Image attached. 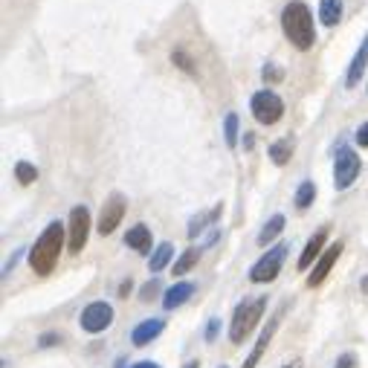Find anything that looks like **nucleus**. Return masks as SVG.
Instances as JSON below:
<instances>
[{
  "label": "nucleus",
  "mask_w": 368,
  "mask_h": 368,
  "mask_svg": "<svg viewBox=\"0 0 368 368\" xmlns=\"http://www.w3.org/2000/svg\"><path fill=\"white\" fill-rule=\"evenodd\" d=\"M281 29H284V38L290 41L296 50H310L316 44L313 12L305 0H290V3L281 9Z\"/></svg>",
  "instance_id": "1"
},
{
  "label": "nucleus",
  "mask_w": 368,
  "mask_h": 368,
  "mask_svg": "<svg viewBox=\"0 0 368 368\" xmlns=\"http://www.w3.org/2000/svg\"><path fill=\"white\" fill-rule=\"evenodd\" d=\"M64 241H67V232H64V227H61L58 220H53L50 227H46L38 235L35 247L29 249V267H32V273L50 276L53 270H55V264H58V259H61Z\"/></svg>",
  "instance_id": "2"
},
{
  "label": "nucleus",
  "mask_w": 368,
  "mask_h": 368,
  "mask_svg": "<svg viewBox=\"0 0 368 368\" xmlns=\"http://www.w3.org/2000/svg\"><path fill=\"white\" fill-rule=\"evenodd\" d=\"M267 310V296H259V299H247L241 305L235 308L232 313V325H229V340L235 345H241L249 333L255 331V325L261 322V316Z\"/></svg>",
  "instance_id": "3"
},
{
  "label": "nucleus",
  "mask_w": 368,
  "mask_h": 368,
  "mask_svg": "<svg viewBox=\"0 0 368 368\" xmlns=\"http://www.w3.org/2000/svg\"><path fill=\"white\" fill-rule=\"evenodd\" d=\"M362 163H360V154L351 148V146H340L337 159H333V186L337 191H345L354 186V180L360 177Z\"/></svg>",
  "instance_id": "4"
},
{
  "label": "nucleus",
  "mask_w": 368,
  "mask_h": 368,
  "mask_svg": "<svg viewBox=\"0 0 368 368\" xmlns=\"http://www.w3.org/2000/svg\"><path fill=\"white\" fill-rule=\"evenodd\" d=\"M249 110H252L255 122H261V125H276V122L284 116V102H281V96L273 93V90H259V93H252Z\"/></svg>",
  "instance_id": "5"
},
{
  "label": "nucleus",
  "mask_w": 368,
  "mask_h": 368,
  "mask_svg": "<svg viewBox=\"0 0 368 368\" xmlns=\"http://www.w3.org/2000/svg\"><path fill=\"white\" fill-rule=\"evenodd\" d=\"M284 259H287V244H276L273 249H267V252L261 255V259L252 264V270H249V281H255V284L273 281V279L281 273Z\"/></svg>",
  "instance_id": "6"
},
{
  "label": "nucleus",
  "mask_w": 368,
  "mask_h": 368,
  "mask_svg": "<svg viewBox=\"0 0 368 368\" xmlns=\"http://www.w3.org/2000/svg\"><path fill=\"white\" fill-rule=\"evenodd\" d=\"M87 235H90V212H87V206H73L70 227H67V249L73 255H78L87 244Z\"/></svg>",
  "instance_id": "7"
},
{
  "label": "nucleus",
  "mask_w": 368,
  "mask_h": 368,
  "mask_svg": "<svg viewBox=\"0 0 368 368\" xmlns=\"http://www.w3.org/2000/svg\"><path fill=\"white\" fill-rule=\"evenodd\" d=\"M82 331L87 333H102L110 328V322H114V308L107 305V301H90V305L82 310Z\"/></svg>",
  "instance_id": "8"
},
{
  "label": "nucleus",
  "mask_w": 368,
  "mask_h": 368,
  "mask_svg": "<svg viewBox=\"0 0 368 368\" xmlns=\"http://www.w3.org/2000/svg\"><path fill=\"white\" fill-rule=\"evenodd\" d=\"M125 212H128V203H125V198L122 195H110L107 200H105V206H102V215H99V229L102 235H110L114 232L119 223H122V218H125Z\"/></svg>",
  "instance_id": "9"
},
{
  "label": "nucleus",
  "mask_w": 368,
  "mask_h": 368,
  "mask_svg": "<svg viewBox=\"0 0 368 368\" xmlns=\"http://www.w3.org/2000/svg\"><path fill=\"white\" fill-rule=\"evenodd\" d=\"M342 241H337V244H331L322 255H319V261L313 264V273L308 276V287H319V284H322L325 279H328V273H331V270H333V264H337V259H340V255H342Z\"/></svg>",
  "instance_id": "10"
},
{
  "label": "nucleus",
  "mask_w": 368,
  "mask_h": 368,
  "mask_svg": "<svg viewBox=\"0 0 368 368\" xmlns=\"http://www.w3.org/2000/svg\"><path fill=\"white\" fill-rule=\"evenodd\" d=\"M279 319H281V313H276L273 319H270V325L261 331V337H259V342H255V348L249 351V357L244 360V365L241 368H255L261 362V357H264V351H267V345L273 342V333H276V328H279Z\"/></svg>",
  "instance_id": "11"
},
{
  "label": "nucleus",
  "mask_w": 368,
  "mask_h": 368,
  "mask_svg": "<svg viewBox=\"0 0 368 368\" xmlns=\"http://www.w3.org/2000/svg\"><path fill=\"white\" fill-rule=\"evenodd\" d=\"M325 241H328V227H322L319 229L310 241H308V247L301 249V255H299V270H310L316 261H319V255H322V247H325Z\"/></svg>",
  "instance_id": "12"
},
{
  "label": "nucleus",
  "mask_w": 368,
  "mask_h": 368,
  "mask_svg": "<svg viewBox=\"0 0 368 368\" xmlns=\"http://www.w3.org/2000/svg\"><path fill=\"white\" fill-rule=\"evenodd\" d=\"M163 331H166V322H163V319H146V322H139V325L131 331V342H134L137 348H142V345L154 342Z\"/></svg>",
  "instance_id": "13"
},
{
  "label": "nucleus",
  "mask_w": 368,
  "mask_h": 368,
  "mask_svg": "<svg viewBox=\"0 0 368 368\" xmlns=\"http://www.w3.org/2000/svg\"><path fill=\"white\" fill-rule=\"evenodd\" d=\"M195 290H198V287L191 284V281H177V284H171L168 290H166V296H163V308H166V310H174V308L186 305V301L195 296Z\"/></svg>",
  "instance_id": "14"
},
{
  "label": "nucleus",
  "mask_w": 368,
  "mask_h": 368,
  "mask_svg": "<svg viewBox=\"0 0 368 368\" xmlns=\"http://www.w3.org/2000/svg\"><path fill=\"white\" fill-rule=\"evenodd\" d=\"M365 64H368V35L362 38L360 50L354 53V58H351V64H348L345 87H357V85H360V76H362V70H365Z\"/></svg>",
  "instance_id": "15"
},
{
  "label": "nucleus",
  "mask_w": 368,
  "mask_h": 368,
  "mask_svg": "<svg viewBox=\"0 0 368 368\" xmlns=\"http://www.w3.org/2000/svg\"><path fill=\"white\" fill-rule=\"evenodd\" d=\"M125 244L131 247V249H137L139 255H148L151 252V229L146 227V223H137V227L128 229Z\"/></svg>",
  "instance_id": "16"
},
{
  "label": "nucleus",
  "mask_w": 368,
  "mask_h": 368,
  "mask_svg": "<svg viewBox=\"0 0 368 368\" xmlns=\"http://www.w3.org/2000/svg\"><path fill=\"white\" fill-rule=\"evenodd\" d=\"M319 21L325 26H337L342 21V0H319Z\"/></svg>",
  "instance_id": "17"
},
{
  "label": "nucleus",
  "mask_w": 368,
  "mask_h": 368,
  "mask_svg": "<svg viewBox=\"0 0 368 368\" xmlns=\"http://www.w3.org/2000/svg\"><path fill=\"white\" fill-rule=\"evenodd\" d=\"M281 229H284V215H273L270 218L264 227H261V232H259V244L261 247H267V244H273L276 238L281 235Z\"/></svg>",
  "instance_id": "18"
},
{
  "label": "nucleus",
  "mask_w": 368,
  "mask_h": 368,
  "mask_svg": "<svg viewBox=\"0 0 368 368\" xmlns=\"http://www.w3.org/2000/svg\"><path fill=\"white\" fill-rule=\"evenodd\" d=\"M171 259H174V247H171V244H159V247L151 252L148 270H151V273H163V270L171 264Z\"/></svg>",
  "instance_id": "19"
},
{
  "label": "nucleus",
  "mask_w": 368,
  "mask_h": 368,
  "mask_svg": "<svg viewBox=\"0 0 368 368\" xmlns=\"http://www.w3.org/2000/svg\"><path fill=\"white\" fill-rule=\"evenodd\" d=\"M290 157H293L290 139H276L273 146H270V159H273L276 166H287V163H290Z\"/></svg>",
  "instance_id": "20"
},
{
  "label": "nucleus",
  "mask_w": 368,
  "mask_h": 368,
  "mask_svg": "<svg viewBox=\"0 0 368 368\" xmlns=\"http://www.w3.org/2000/svg\"><path fill=\"white\" fill-rule=\"evenodd\" d=\"M200 261V249L198 247H191V249H186L183 255H180V259L177 261H174V276H186L189 273V270L191 267H195Z\"/></svg>",
  "instance_id": "21"
},
{
  "label": "nucleus",
  "mask_w": 368,
  "mask_h": 368,
  "mask_svg": "<svg viewBox=\"0 0 368 368\" xmlns=\"http://www.w3.org/2000/svg\"><path fill=\"white\" fill-rule=\"evenodd\" d=\"M218 218H220V203L215 206L212 212H206V215H200V218H195V220L189 223V238H198V235H200L206 227H209V223H215Z\"/></svg>",
  "instance_id": "22"
},
{
  "label": "nucleus",
  "mask_w": 368,
  "mask_h": 368,
  "mask_svg": "<svg viewBox=\"0 0 368 368\" xmlns=\"http://www.w3.org/2000/svg\"><path fill=\"white\" fill-rule=\"evenodd\" d=\"M313 200H316V186L310 180H305L296 189V209H310Z\"/></svg>",
  "instance_id": "23"
},
{
  "label": "nucleus",
  "mask_w": 368,
  "mask_h": 368,
  "mask_svg": "<svg viewBox=\"0 0 368 368\" xmlns=\"http://www.w3.org/2000/svg\"><path fill=\"white\" fill-rule=\"evenodd\" d=\"M238 128H241L238 114H227V119H223V142L229 148H238Z\"/></svg>",
  "instance_id": "24"
},
{
  "label": "nucleus",
  "mask_w": 368,
  "mask_h": 368,
  "mask_svg": "<svg viewBox=\"0 0 368 368\" xmlns=\"http://www.w3.org/2000/svg\"><path fill=\"white\" fill-rule=\"evenodd\" d=\"M15 177H18L21 186H32L38 180V168L32 163H26V159H21V163H15Z\"/></svg>",
  "instance_id": "25"
},
{
  "label": "nucleus",
  "mask_w": 368,
  "mask_h": 368,
  "mask_svg": "<svg viewBox=\"0 0 368 368\" xmlns=\"http://www.w3.org/2000/svg\"><path fill=\"white\" fill-rule=\"evenodd\" d=\"M171 64H174V67H180L183 73H189V76H198V64L191 61V55L186 50H180V46H177V50H171Z\"/></svg>",
  "instance_id": "26"
},
{
  "label": "nucleus",
  "mask_w": 368,
  "mask_h": 368,
  "mask_svg": "<svg viewBox=\"0 0 368 368\" xmlns=\"http://www.w3.org/2000/svg\"><path fill=\"white\" fill-rule=\"evenodd\" d=\"M261 78L264 82H270V85H279L281 78H284V70L279 67V64H273V61H267L264 67H261Z\"/></svg>",
  "instance_id": "27"
},
{
  "label": "nucleus",
  "mask_w": 368,
  "mask_h": 368,
  "mask_svg": "<svg viewBox=\"0 0 368 368\" xmlns=\"http://www.w3.org/2000/svg\"><path fill=\"white\" fill-rule=\"evenodd\" d=\"M157 293H159V281H157V279H151V281H148V284L139 290V299H142V301H151Z\"/></svg>",
  "instance_id": "28"
},
{
  "label": "nucleus",
  "mask_w": 368,
  "mask_h": 368,
  "mask_svg": "<svg viewBox=\"0 0 368 368\" xmlns=\"http://www.w3.org/2000/svg\"><path fill=\"white\" fill-rule=\"evenodd\" d=\"M218 328H220V319H209V325H206V342H215Z\"/></svg>",
  "instance_id": "29"
},
{
  "label": "nucleus",
  "mask_w": 368,
  "mask_h": 368,
  "mask_svg": "<svg viewBox=\"0 0 368 368\" xmlns=\"http://www.w3.org/2000/svg\"><path fill=\"white\" fill-rule=\"evenodd\" d=\"M357 146H360V148H368V122H362V125L357 128Z\"/></svg>",
  "instance_id": "30"
},
{
  "label": "nucleus",
  "mask_w": 368,
  "mask_h": 368,
  "mask_svg": "<svg viewBox=\"0 0 368 368\" xmlns=\"http://www.w3.org/2000/svg\"><path fill=\"white\" fill-rule=\"evenodd\" d=\"M58 342H61L58 333H44V337L38 340V345H41V348H50V345H58Z\"/></svg>",
  "instance_id": "31"
},
{
  "label": "nucleus",
  "mask_w": 368,
  "mask_h": 368,
  "mask_svg": "<svg viewBox=\"0 0 368 368\" xmlns=\"http://www.w3.org/2000/svg\"><path fill=\"white\" fill-rule=\"evenodd\" d=\"M131 290H134V281H131V279H125V281L119 284V296L128 299V293H131Z\"/></svg>",
  "instance_id": "32"
},
{
  "label": "nucleus",
  "mask_w": 368,
  "mask_h": 368,
  "mask_svg": "<svg viewBox=\"0 0 368 368\" xmlns=\"http://www.w3.org/2000/svg\"><path fill=\"white\" fill-rule=\"evenodd\" d=\"M337 368H354V354H342L340 362H337Z\"/></svg>",
  "instance_id": "33"
},
{
  "label": "nucleus",
  "mask_w": 368,
  "mask_h": 368,
  "mask_svg": "<svg viewBox=\"0 0 368 368\" xmlns=\"http://www.w3.org/2000/svg\"><path fill=\"white\" fill-rule=\"evenodd\" d=\"M21 255H24V249H18V252H12V259H9V261H6V270H3V276H6V273H9V270H12V267H15V264H18V259H21Z\"/></svg>",
  "instance_id": "34"
},
{
  "label": "nucleus",
  "mask_w": 368,
  "mask_h": 368,
  "mask_svg": "<svg viewBox=\"0 0 368 368\" xmlns=\"http://www.w3.org/2000/svg\"><path fill=\"white\" fill-rule=\"evenodd\" d=\"M131 368H159V365H157V362H148V360H146V362H137V365H131Z\"/></svg>",
  "instance_id": "35"
},
{
  "label": "nucleus",
  "mask_w": 368,
  "mask_h": 368,
  "mask_svg": "<svg viewBox=\"0 0 368 368\" xmlns=\"http://www.w3.org/2000/svg\"><path fill=\"white\" fill-rule=\"evenodd\" d=\"M360 287H362V293H365V296H368V276H365V279H362V284H360Z\"/></svg>",
  "instance_id": "36"
},
{
  "label": "nucleus",
  "mask_w": 368,
  "mask_h": 368,
  "mask_svg": "<svg viewBox=\"0 0 368 368\" xmlns=\"http://www.w3.org/2000/svg\"><path fill=\"white\" fill-rule=\"evenodd\" d=\"M186 368H200V362H198V360H191V362H186Z\"/></svg>",
  "instance_id": "37"
},
{
  "label": "nucleus",
  "mask_w": 368,
  "mask_h": 368,
  "mask_svg": "<svg viewBox=\"0 0 368 368\" xmlns=\"http://www.w3.org/2000/svg\"><path fill=\"white\" fill-rule=\"evenodd\" d=\"M284 368H299V362H293V365H284Z\"/></svg>",
  "instance_id": "38"
},
{
  "label": "nucleus",
  "mask_w": 368,
  "mask_h": 368,
  "mask_svg": "<svg viewBox=\"0 0 368 368\" xmlns=\"http://www.w3.org/2000/svg\"><path fill=\"white\" fill-rule=\"evenodd\" d=\"M220 368H227V365H220Z\"/></svg>",
  "instance_id": "39"
}]
</instances>
